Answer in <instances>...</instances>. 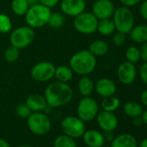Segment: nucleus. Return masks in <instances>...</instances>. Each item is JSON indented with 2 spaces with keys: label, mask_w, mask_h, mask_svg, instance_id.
Returning a JSON list of instances; mask_svg holds the SVG:
<instances>
[{
  "label": "nucleus",
  "mask_w": 147,
  "mask_h": 147,
  "mask_svg": "<svg viewBox=\"0 0 147 147\" xmlns=\"http://www.w3.org/2000/svg\"><path fill=\"white\" fill-rule=\"evenodd\" d=\"M73 96V88L67 83L57 81L49 84L44 91V97L50 107L65 106L71 101Z\"/></svg>",
  "instance_id": "obj_1"
},
{
  "label": "nucleus",
  "mask_w": 147,
  "mask_h": 147,
  "mask_svg": "<svg viewBox=\"0 0 147 147\" xmlns=\"http://www.w3.org/2000/svg\"><path fill=\"white\" fill-rule=\"evenodd\" d=\"M111 147H138V142L131 134L122 133L113 138Z\"/></svg>",
  "instance_id": "obj_18"
},
{
  "label": "nucleus",
  "mask_w": 147,
  "mask_h": 147,
  "mask_svg": "<svg viewBox=\"0 0 147 147\" xmlns=\"http://www.w3.org/2000/svg\"><path fill=\"white\" fill-rule=\"evenodd\" d=\"M139 14L141 18L147 21V0H144L139 7Z\"/></svg>",
  "instance_id": "obj_35"
},
{
  "label": "nucleus",
  "mask_w": 147,
  "mask_h": 147,
  "mask_svg": "<svg viewBox=\"0 0 147 147\" xmlns=\"http://www.w3.org/2000/svg\"><path fill=\"white\" fill-rule=\"evenodd\" d=\"M133 124L137 126H139L143 124V120H142V118L141 117H138V118H135L134 119V121H133Z\"/></svg>",
  "instance_id": "obj_40"
},
{
  "label": "nucleus",
  "mask_w": 147,
  "mask_h": 147,
  "mask_svg": "<svg viewBox=\"0 0 147 147\" xmlns=\"http://www.w3.org/2000/svg\"><path fill=\"white\" fill-rule=\"evenodd\" d=\"M94 90L100 96L105 98L114 95L117 90V87L113 80L109 78H101L98 80L94 84Z\"/></svg>",
  "instance_id": "obj_15"
},
{
  "label": "nucleus",
  "mask_w": 147,
  "mask_h": 147,
  "mask_svg": "<svg viewBox=\"0 0 147 147\" xmlns=\"http://www.w3.org/2000/svg\"><path fill=\"white\" fill-rule=\"evenodd\" d=\"M125 56L126 61L131 62V63H137L140 60V51L139 49H138L135 46H130L126 49Z\"/></svg>",
  "instance_id": "obj_29"
},
{
  "label": "nucleus",
  "mask_w": 147,
  "mask_h": 147,
  "mask_svg": "<svg viewBox=\"0 0 147 147\" xmlns=\"http://www.w3.org/2000/svg\"><path fill=\"white\" fill-rule=\"evenodd\" d=\"M119 81L124 85H131L137 77V69L134 63L128 61L121 62L117 69Z\"/></svg>",
  "instance_id": "obj_11"
},
{
  "label": "nucleus",
  "mask_w": 147,
  "mask_h": 147,
  "mask_svg": "<svg viewBox=\"0 0 147 147\" xmlns=\"http://www.w3.org/2000/svg\"><path fill=\"white\" fill-rule=\"evenodd\" d=\"M140 100L143 105H144L145 107H147V89L144 90L140 95Z\"/></svg>",
  "instance_id": "obj_39"
},
{
  "label": "nucleus",
  "mask_w": 147,
  "mask_h": 147,
  "mask_svg": "<svg viewBox=\"0 0 147 147\" xmlns=\"http://www.w3.org/2000/svg\"><path fill=\"white\" fill-rule=\"evenodd\" d=\"M146 25H147V24H146Z\"/></svg>",
  "instance_id": "obj_48"
},
{
  "label": "nucleus",
  "mask_w": 147,
  "mask_h": 147,
  "mask_svg": "<svg viewBox=\"0 0 147 147\" xmlns=\"http://www.w3.org/2000/svg\"><path fill=\"white\" fill-rule=\"evenodd\" d=\"M27 2H28L29 5L31 6V5H34L38 4L39 3V0H27Z\"/></svg>",
  "instance_id": "obj_43"
},
{
  "label": "nucleus",
  "mask_w": 147,
  "mask_h": 147,
  "mask_svg": "<svg viewBox=\"0 0 147 147\" xmlns=\"http://www.w3.org/2000/svg\"><path fill=\"white\" fill-rule=\"evenodd\" d=\"M18 147H31V146H29V145H21V146H18Z\"/></svg>",
  "instance_id": "obj_45"
},
{
  "label": "nucleus",
  "mask_w": 147,
  "mask_h": 147,
  "mask_svg": "<svg viewBox=\"0 0 147 147\" xmlns=\"http://www.w3.org/2000/svg\"><path fill=\"white\" fill-rule=\"evenodd\" d=\"M19 55H20L19 49L11 45L5 51V59L6 61L12 63V62H15L19 58Z\"/></svg>",
  "instance_id": "obj_30"
},
{
  "label": "nucleus",
  "mask_w": 147,
  "mask_h": 147,
  "mask_svg": "<svg viewBox=\"0 0 147 147\" xmlns=\"http://www.w3.org/2000/svg\"><path fill=\"white\" fill-rule=\"evenodd\" d=\"M54 147H77L74 138L67 135H60L54 141Z\"/></svg>",
  "instance_id": "obj_27"
},
{
  "label": "nucleus",
  "mask_w": 147,
  "mask_h": 147,
  "mask_svg": "<svg viewBox=\"0 0 147 147\" xmlns=\"http://www.w3.org/2000/svg\"><path fill=\"white\" fill-rule=\"evenodd\" d=\"M54 77L57 80V82L67 83L73 79L74 72L70 68L69 66L61 65V66H58L57 67H55Z\"/></svg>",
  "instance_id": "obj_20"
},
{
  "label": "nucleus",
  "mask_w": 147,
  "mask_h": 147,
  "mask_svg": "<svg viewBox=\"0 0 147 147\" xmlns=\"http://www.w3.org/2000/svg\"><path fill=\"white\" fill-rule=\"evenodd\" d=\"M51 13L50 8H48L45 5L38 3L30 6L26 14L24 15L25 21L28 26L31 27L32 29L42 28L48 24Z\"/></svg>",
  "instance_id": "obj_3"
},
{
  "label": "nucleus",
  "mask_w": 147,
  "mask_h": 147,
  "mask_svg": "<svg viewBox=\"0 0 147 147\" xmlns=\"http://www.w3.org/2000/svg\"><path fill=\"white\" fill-rule=\"evenodd\" d=\"M85 1H86V0H85Z\"/></svg>",
  "instance_id": "obj_47"
},
{
  "label": "nucleus",
  "mask_w": 147,
  "mask_h": 147,
  "mask_svg": "<svg viewBox=\"0 0 147 147\" xmlns=\"http://www.w3.org/2000/svg\"><path fill=\"white\" fill-rule=\"evenodd\" d=\"M141 118H142L143 123H144V124L147 125V110L143 111V113H142V115H141Z\"/></svg>",
  "instance_id": "obj_41"
},
{
  "label": "nucleus",
  "mask_w": 147,
  "mask_h": 147,
  "mask_svg": "<svg viewBox=\"0 0 147 147\" xmlns=\"http://www.w3.org/2000/svg\"><path fill=\"white\" fill-rule=\"evenodd\" d=\"M61 127L63 132L72 138L82 137L86 131L85 123L79 117L76 116H67L61 123Z\"/></svg>",
  "instance_id": "obj_9"
},
{
  "label": "nucleus",
  "mask_w": 147,
  "mask_h": 147,
  "mask_svg": "<svg viewBox=\"0 0 147 147\" xmlns=\"http://www.w3.org/2000/svg\"><path fill=\"white\" fill-rule=\"evenodd\" d=\"M55 65L50 61H40L33 66L30 71L32 79L37 82H47L55 76Z\"/></svg>",
  "instance_id": "obj_10"
},
{
  "label": "nucleus",
  "mask_w": 147,
  "mask_h": 147,
  "mask_svg": "<svg viewBox=\"0 0 147 147\" xmlns=\"http://www.w3.org/2000/svg\"><path fill=\"white\" fill-rule=\"evenodd\" d=\"M0 147H11L9 143L5 139H0Z\"/></svg>",
  "instance_id": "obj_42"
},
{
  "label": "nucleus",
  "mask_w": 147,
  "mask_h": 147,
  "mask_svg": "<svg viewBox=\"0 0 147 147\" xmlns=\"http://www.w3.org/2000/svg\"><path fill=\"white\" fill-rule=\"evenodd\" d=\"M99 20L89 11H83L74 18L73 25L76 31L84 35H90L97 30Z\"/></svg>",
  "instance_id": "obj_5"
},
{
  "label": "nucleus",
  "mask_w": 147,
  "mask_h": 147,
  "mask_svg": "<svg viewBox=\"0 0 147 147\" xmlns=\"http://www.w3.org/2000/svg\"><path fill=\"white\" fill-rule=\"evenodd\" d=\"M15 112H16L17 115L22 119H27L30 116V114L31 113V111L30 110V108L27 107V105L25 103L18 104L15 109Z\"/></svg>",
  "instance_id": "obj_32"
},
{
  "label": "nucleus",
  "mask_w": 147,
  "mask_h": 147,
  "mask_svg": "<svg viewBox=\"0 0 147 147\" xmlns=\"http://www.w3.org/2000/svg\"><path fill=\"white\" fill-rule=\"evenodd\" d=\"M27 119L29 129L36 135L47 134L51 128V122L49 117L41 112H34Z\"/></svg>",
  "instance_id": "obj_7"
},
{
  "label": "nucleus",
  "mask_w": 147,
  "mask_h": 147,
  "mask_svg": "<svg viewBox=\"0 0 147 147\" xmlns=\"http://www.w3.org/2000/svg\"><path fill=\"white\" fill-rule=\"evenodd\" d=\"M35 39V30L30 26H21L16 28L10 36V42L12 46L18 49L27 48Z\"/></svg>",
  "instance_id": "obj_6"
},
{
  "label": "nucleus",
  "mask_w": 147,
  "mask_h": 147,
  "mask_svg": "<svg viewBox=\"0 0 147 147\" xmlns=\"http://www.w3.org/2000/svg\"><path fill=\"white\" fill-rule=\"evenodd\" d=\"M100 147H107V146H103V145H102V146H100Z\"/></svg>",
  "instance_id": "obj_46"
},
{
  "label": "nucleus",
  "mask_w": 147,
  "mask_h": 147,
  "mask_svg": "<svg viewBox=\"0 0 147 147\" xmlns=\"http://www.w3.org/2000/svg\"><path fill=\"white\" fill-rule=\"evenodd\" d=\"M78 90L83 97L90 96L94 90V83L93 80L88 76H82L78 82Z\"/></svg>",
  "instance_id": "obj_22"
},
{
  "label": "nucleus",
  "mask_w": 147,
  "mask_h": 147,
  "mask_svg": "<svg viewBox=\"0 0 147 147\" xmlns=\"http://www.w3.org/2000/svg\"><path fill=\"white\" fill-rule=\"evenodd\" d=\"M99 113L97 101L90 96L83 97L77 106V115L84 122L91 121L96 118Z\"/></svg>",
  "instance_id": "obj_8"
},
{
  "label": "nucleus",
  "mask_w": 147,
  "mask_h": 147,
  "mask_svg": "<svg viewBox=\"0 0 147 147\" xmlns=\"http://www.w3.org/2000/svg\"><path fill=\"white\" fill-rule=\"evenodd\" d=\"M88 50L95 57H100L107 54L109 50V45L104 40H95L90 43Z\"/></svg>",
  "instance_id": "obj_21"
},
{
  "label": "nucleus",
  "mask_w": 147,
  "mask_h": 147,
  "mask_svg": "<svg viewBox=\"0 0 147 147\" xmlns=\"http://www.w3.org/2000/svg\"><path fill=\"white\" fill-rule=\"evenodd\" d=\"M139 147H147V138L143 139L139 144Z\"/></svg>",
  "instance_id": "obj_44"
},
{
  "label": "nucleus",
  "mask_w": 147,
  "mask_h": 147,
  "mask_svg": "<svg viewBox=\"0 0 147 147\" xmlns=\"http://www.w3.org/2000/svg\"><path fill=\"white\" fill-rule=\"evenodd\" d=\"M61 13L75 18L86 10L85 0H61L60 3Z\"/></svg>",
  "instance_id": "obj_12"
},
{
  "label": "nucleus",
  "mask_w": 147,
  "mask_h": 147,
  "mask_svg": "<svg viewBox=\"0 0 147 147\" xmlns=\"http://www.w3.org/2000/svg\"><path fill=\"white\" fill-rule=\"evenodd\" d=\"M82 137L85 144L88 147H100L105 142L104 135L96 130L85 131Z\"/></svg>",
  "instance_id": "obj_17"
},
{
  "label": "nucleus",
  "mask_w": 147,
  "mask_h": 147,
  "mask_svg": "<svg viewBox=\"0 0 147 147\" xmlns=\"http://www.w3.org/2000/svg\"><path fill=\"white\" fill-rule=\"evenodd\" d=\"M119 1L122 4L123 6L125 7H133L139 4L142 0H119Z\"/></svg>",
  "instance_id": "obj_38"
},
{
  "label": "nucleus",
  "mask_w": 147,
  "mask_h": 147,
  "mask_svg": "<svg viewBox=\"0 0 147 147\" xmlns=\"http://www.w3.org/2000/svg\"><path fill=\"white\" fill-rule=\"evenodd\" d=\"M29 8L30 5L27 0H12L11 2L12 12L18 17L24 16Z\"/></svg>",
  "instance_id": "obj_26"
},
{
  "label": "nucleus",
  "mask_w": 147,
  "mask_h": 147,
  "mask_svg": "<svg viewBox=\"0 0 147 147\" xmlns=\"http://www.w3.org/2000/svg\"><path fill=\"white\" fill-rule=\"evenodd\" d=\"M96 58L88 49H82L70 57L69 67L74 73L79 76H88L95 70Z\"/></svg>",
  "instance_id": "obj_2"
},
{
  "label": "nucleus",
  "mask_w": 147,
  "mask_h": 147,
  "mask_svg": "<svg viewBox=\"0 0 147 147\" xmlns=\"http://www.w3.org/2000/svg\"><path fill=\"white\" fill-rule=\"evenodd\" d=\"M131 39L137 43H144L147 42V25L139 24L134 26L129 33Z\"/></svg>",
  "instance_id": "obj_19"
},
{
  "label": "nucleus",
  "mask_w": 147,
  "mask_h": 147,
  "mask_svg": "<svg viewBox=\"0 0 147 147\" xmlns=\"http://www.w3.org/2000/svg\"><path fill=\"white\" fill-rule=\"evenodd\" d=\"M60 0H39V3L45 5L48 8H53L58 5Z\"/></svg>",
  "instance_id": "obj_37"
},
{
  "label": "nucleus",
  "mask_w": 147,
  "mask_h": 147,
  "mask_svg": "<svg viewBox=\"0 0 147 147\" xmlns=\"http://www.w3.org/2000/svg\"><path fill=\"white\" fill-rule=\"evenodd\" d=\"M96 119L99 126L105 131H114L119 124L118 118L113 113V112H107L103 110L102 112L98 113Z\"/></svg>",
  "instance_id": "obj_14"
},
{
  "label": "nucleus",
  "mask_w": 147,
  "mask_h": 147,
  "mask_svg": "<svg viewBox=\"0 0 147 147\" xmlns=\"http://www.w3.org/2000/svg\"><path fill=\"white\" fill-rule=\"evenodd\" d=\"M96 31H98V33L100 34L101 36H105L113 35L115 31V26L113 19L107 18V19L99 20Z\"/></svg>",
  "instance_id": "obj_24"
},
{
  "label": "nucleus",
  "mask_w": 147,
  "mask_h": 147,
  "mask_svg": "<svg viewBox=\"0 0 147 147\" xmlns=\"http://www.w3.org/2000/svg\"><path fill=\"white\" fill-rule=\"evenodd\" d=\"M12 29L11 18L6 14H0V33H8Z\"/></svg>",
  "instance_id": "obj_31"
},
{
  "label": "nucleus",
  "mask_w": 147,
  "mask_h": 147,
  "mask_svg": "<svg viewBox=\"0 0 147 147\" xmlns=\"http://www.w3.org/2000/svg\"><path fill=\"white\" fill-rule=\"evenodd\" d=\"M139 76L141 81L147 86V61H144L138 69Z\"/></svg>",
  "instance_id": "obj_34"
},
{
  "label": "nucleus",
  "mask_w": 147,
  "mask_h": 147,
  "mask_svg": "<svg viewBox=\"0 0 147 147\" xmlns=\"http://www.w3.org/2000/svg\"><path fill=\"white\" fill-rule=\"evenodd\" d=\"M124 113L130 118L135 119L141 117L143 113V107L140 104L135 101H127L123 106Z\"/></svg>",
  "instance_id": "obj_23"
},
{
  "label": "nucleus",
  "mask_w": 147,
  "mask_h": 147,
  "mask_svg": "<svg viewBox=\"0 0 147 147\" xmlns=\"http://www.w3.org/2000/svg\"><path fill=\"white\" fill-rule=\"evenodd\" d=\"M125 40H126L125 34H124L122 32L117 31L116 33H113V35L112 41L115 46H118V47L123 46L125 42Z\"/></svg>",
  "instance_id": "obj_33"
},
{
  "label": "nucleus",
  "mask_w": 147,
  "mask_h": 147,
  "mask_svg": "<svg viewBox=\"0 0 147 147\" xmlns=\"http://www.w3.org/2000/svg\"><path fill=\"white\" fill-rule=\"evenodd\" d=\"M25 104L31 112H42L46 109L48 103L44 95L39 94H33L27 97Z\"/></svg>",
  "instance_id": "obj_16"
},
{
  "label": "nucleus",
  "mask_w": 147,
  "mask_h": 147,
  "mask_svg": "<svg viewBox=\"0 0 147 147\" xmlns=\"http://www.w3.org/2000/svg\"><path fill=\"white\" fill-rule=\"evenodd\" d=\"M100 105H101V107L104 111L114 112L119 107L120 100L119 98L115 97L114 95H112V96L103 98Z\"/></svg>",
  "instance_id": "obj_25"
},
{
  "label": "nucleus",
  "mask_w": 147,
  "mask_h": 147,
  "mask_svg": "<svg viewBox=\"0 0 147 147\" xmlns=\"http://www.w3.org/2000/svg\"><path fill=\"white\" fill-rule=\"evenodd\" d=\"M114 11V4L111 0H97L92 7V13L98 20L111 18Z\"/></svg>",
  "instance_id": "obj_13"
},
{
  "label": "nucleus",
  "mask_w": 147,
  "mask_h": 147,
  "mask_svg": "<svg viewBox=\"0 0 147 147\" xmlns=\"http://www.w3.org/2000/svg\"><path fill=\"white\" fill-rule=\"evenodd\" d=\"M63 24H64L63 14L60 12H52L47 25H49V27H50L53 30H58L62 27Z\"/></svg>",
  "instance_id": "obj_28"
},
{
  "label": "nucleus",
  "mask_w": 147,
  "mask_h": 147,
  "mask_svg": "<svg viewBox=\"0 0 147 147\" xmlns=\"http://www.w3.org/2000/svg\"><path fill=\"white\" fill-rule=\"evenodd\" d=\"M112 18L117 31L126 35L134 27V17L129 7L120 6L115 9Z\"/></svg>",
  "instance_id": "obj_4"
},
{
  "label": "nucleus",
  "mask_w": 147,
  "mask_h": 147,
  "mask_svg": "<svg viewBox=\"0 0 147 147\" xmlns=\"http://www.w3.org/2000/svg\"><path fill=\"white\" fill-rule=\"evenodd\" d=\"M139 51H140V60H142L144 62L147 61V42L142 43Z\"/></svg>",
  "instance_id": "obj_36"
}]
</instances>
